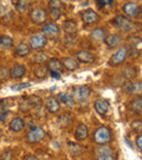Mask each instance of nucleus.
I'll use <instances>...</instances> for the list:
<instances>
[{
    "instance_id": "obj_1",
    "label": "nucleus",
    "mask_w": 142,
    "mask_h": 160,
    "mask_svg": "<svg viewBox=\"0 0 142 160\" xmlns=\"http://www.w3.org/2000/svg\"><path fill=\"white\" fill-rule=\"evenodd\" d=\"M111 140V131L107 126H100L93 133V142L96 145L105 146Z\"/></svg>"
},
{
    "instance_id": "obj_2",
    "label": "nucleus",
    "mask_w": 142,
    "mask_h": 160,
    "mask_svg": "<svg viewBox=\"0 0 142 160\" xmlns=\"http://www.w3.org/2000/svg\"><path fill=\"white\" fill-rule=\"evenodd\" d=\"M111 23L122 32H132L137 30V24L131 19L127 18L125 16H116L113 19Z\"/></svg>"
},
{
    "instance_id": "obj_3",
    "label": "nucleus",
    "mask_w": 142,
    "mask_h": 160,
    "mask_svg": "<svg viewBox=\"0 0 142 160\" xmlns=\"http://www.w3.org/2000/svg\"><path fill=\"white\" fill-rule=\"evenodd\" d=\"M128 47L127 46H121L115 54H113L111 58L108 60V65L111 67H117L122 65L126 62L127 57H128Z\"/></svg>"
},
{
    "instance_id": "obj_4",
    "label": "nucleus",
    "mask_w": 142,
    "mask_h": 160,
    "mask_svg": "<svg viewBox=\"0 0 142 160\" xmlns=\"http://www.w3.org/2000/svg\"><path fill=\"white\" fill-rule=\"evenodd\" d=\"M30 18H31V21L35 24L42 25L45 24L48 20V13L47 11L44 9V8H34V9L31 10L30 12Z\"/></svg>"
},
{
    "instance_id": "obj_5",
    "label": "nucleus",
    "mask_w": 142,
    "mask_h": 160,
    "mask_svg": "<svg viewBox=\"0 0 142 160\" xmlns=\"http://www.w3.org/2000/svg\"><path fill=\"white\" fill-rule=\"evenodd\" d=\"M45 136H46V133H45L44 128L34 127L26 134V140L30 144H37V142H42L44 139Z\"/></svg>"
},
{
    "instance_id": "obj_6",
    "label": "nucleus",
    "mask_w": 142,
    "mask_h": 160,
    "mask_svg": "<svg viewBox=\"0 0 142 160\" xmlns=\"http://www.w3.org/2000/svg\"><path fill=\"white\" fill-rule=\"evenodd\" d=\"M122 11L129 18L137 19L141 16V6L135 2H127L122 6Z\"/></svg>"
},
{
    "instance_id": "obj_7",
    "label": "nucleus",
    "mask_w": 142,
    "mask_h": 160,
    "mask_svg": "<svg viewBox=\"0 0 142 160\" xmlns=\"http://www.w3.org/2000/svg\"><path fill=\"white\" fill-rule=\"evenodd\" d=\"M29 45L31 47V49H34V51L42 49L47 45V38L44 34H34L30 38Z\"/></svg>"
},
{
    "instance_id": "obj_8",
    "label": "nucleus",
    "mask_w": 142,
    "mask_h": 160,
    "mask_svg": "<svg viewBox=\"0 0 142 160\" xmlns=\"http://www.w3.org/2000/svg\"><path fill=\"white\" fill-rule=\"evenodd\" d=\"M48 8L50 11V16L55 20H58L61 16V11L64 9V2L61 0H50L48 2Z\"/></svg>"
},
{
    "instance_id": "obj_9",
    "label": "nucleus",
    "mask_w": 142,
    "mask_h": 160,
    "mask_svg": "<svg viewBox=\"0 0 142 160\" xmlns=\"http://www.w3.org/2000/svg\"><path fill=\"white\" fill-rule=\"evenodd\" d=\"M81 19L85 24H94L100 21V14L93 9H87L81 13Z\"/></svg>"
},
{
    "instance_id": "obj_10",
    "label": "nucleus",
    "mask_w": 142,
    "mask_h": 160,
    "mask_svg": "<svg viewBox=\"0 0 142 160\" xmlns=\"http://www.w3.org/2000/svg\"><path fill=\"white\" fill-rule=\"evenodd\" d=\"M42 31L44 35L55 38V36L59 35L60 32H61V29H60V27L58 24H56V23H54V22H50V23H45Z\"/></svg>"
},
{
    "instance_id": "obj_11",
    "label": "nucleus",
    "mask_w": 142,
    "mask_h": 160,
    "mask_svg": "<svg viewBox=\"0 0 142 160\" xmlns=\"http://www.w3.org/2000/svg\"><path fill=\"white\" fill-rule=\"evenodd\" d=\"M77 60L79 62H82V64H92V62H95V56L94 54H92L89 51H84V49H81L76 53Z\"/></svg>"
},
{
    "instance_id": "obj_12",
    "label": "nucleus",
    "mask_w": 142,
    "mask_h": 160,
    "mask_svg": "<svg viewBox=\"0 0 142 160\" xmlns=\"http://www.w3.org/2000/svg\"><path fill=\"white\" fill-rule=\"evenodd\" d=\"M91 94V88L89 86H80L73 90V99H78L80 101L87 100Z\"/></svg>"
},
{
    "instance_id": "obj_13",
    "label": "nucleus",
    "mask_w": 142,
    "mask_h": 160,
    "mask_svg": "<svg viewBox=\"0 0 142 160\" xmlns=\"http://www.w3.org/2000/svg\"><path fill=\"white\" fill-rule=\"evenodd\" d=\"M109 107H111V104L106 99H97L94 102V109H95L96 113L102 116L105 115L109 111Z\"/></svg>"
},
{
    "instance_id": "obj_14",
    "label": "nucleus",
    "mask_w": 142,
    "mask_h": 160,
    "mask_svg": "<svg viewBox=\"0 0 142 160\" xmlns=\"http://www.w3.org/2000/svg\"><path fill=\"white\" fill-rule=\"evenodd\" d=\"M104 43L108 48H116L120 45L121 43L122 38L119 34H109V35H106L105 36L104 40Z\"/></svg>"
},
{
    "instance_id": "obj_15",
    "label": "nucleus",
    "mask_w": 142,
    "mask_h": 160,
    "mask_svg": "<svg viewBox=\"0 0 142 160\" xmlns=\"http://www.w3.org/2000/svg\"><path fill=\"white\" fill-rule=\"evenodd\" d=\"M46 68L50 71H56V72H64V68L62 66V62L58 58H50L46 62Z\"/></svg>"
},
{
    "instance_id": "obj_16",
    "label": "nucleus",
    "mask_w": 142,
    "mask_h": 160,
    "mask_svg": "<svg viewBox=\"0 0 142 160\" xmlns=\"http://www.w3.org/2000/svg\"><path fill=\"white\" fill-rule=\"evenodd\" d=\"M25 127V122L22 118H14L10 121L9 123V129L14 133H20L24 129Z\"/></svg>"
},
{
    "instance_id": "obj_17",
    "label": "nucleus",
    "mask_w": 142,
    "mask_h": 160,
    "mask_svg": "<svg viewBox=\"0 0 142 160\" xmlns=\"http://www.w3.org/2000/svg\"><path fill=\"white\" fill-rule=\"evenodd\" d=\"M25 73H26V68L24 65H16L9 71V76L12 79H21L24 77Z\"/></svg>"
},
{
    "instance_id": "obj_18",
    "label": "nucleus",
    "mask_w": 142,
    "mask_h": 160,
    "mask_svg": "<svg viewBox=\"0 0 142 160\" xmlns=\"http://www.w3.org/2000/svg\"><path fill=\"white\" fill-rule=\"evenodd\" d=\"M74 136L78 140H85L89 137V127L83 123L79 124L74 132Z\"/></svg>"
},
{
    "instance_id": "obj_19",
    "label": "nucleus",
    "mask_w": 142,
    "mask_h": 160,
    "mask_svg": "<svg viewBox=\"0 0 142 160\" xmlns=\"http://www.w3.org/2000/svg\"><path fill=\"white\" fill-rule=\"evenodd\" d=\"M61 28L67 34H76L78 31V23L72 19H68V20L64 21Z\"/></svg>"
},
{
    "instance_id": "obj_20",
    "label": "nucleus",
    "mask_w": 142,
    "mask_h": 160,
    "mask_svg": "<svg viewBox=\"0 0 142 160\" xmlns=\"http://www.w3.org/2000/svg\"><path fill=\"white\" fill-rule=\"evenodd\" d=\"M45 107H46L47 111H48L49 113L55 114V113H57V112H59V110H60V102H59V100H58V99L50 97V98L47 99Z\"/></svg>"
},
{
    "instance_id": "obj_21",
    "label": "nucleus",
    "mask_w": 142,
    "mask_h": 160,
    "mask_svg": "<svg viewBox=\"0 0 142 160\" xmlns=\"http://www.w3.org/2000/svg\"><path fill=\"white\" fill-rule=\"evenodd\" d=\"M61 62L64 68L68 71H74L79 68V62L72 57H64Z\"/></svg>"
},
{
    "instance_id": "obj_22",
    "label": "nucleus",
    "mask_w": 142,
    "mask_h": 160,
    "mask_svg": "<svg viewBox=\"0 0 142 160\" xmlns=\"http://www.w3.org/2000/svg\"><path fill=\"white\" fill-rule=\"evenodd\" d=\"M30 53H31V47L26 43H20L14 51V54L18 57H26V56L30 55Z\"/></svg>"
},
{
    "instance_id": "obj_23",
    "label": "nucleus",
    "mask_w": 142,
    "mask_h": 160,
    "mask_svg": "<svg viewBox=\"0 0 142 160\" xmlns=\"http://www.w3.org/2000/svg\"><path fill=\"white\" fill-rule=\"evenodd\" d=\"M106 36V30L104 28H95L94 30H92L90 33V38L91 40L95 41V42H100L103 41Z\"/></svg>"
},
{
    "instance_id": "obj_24",
    "label": "nucleus",
    "mask_w": 142,
    "mask_h": 160,
    "mask_svg": "<svg viewBox=\"0 0 142 160\" xmlns=\"http://www.w3.org/2000/svg\"><path fill=\"white\" fill-rule=\"evenodd\" d=\"M138 69L133 66H126L121 71V75L125 79H128V80H132L135 79L138 77Z\"/></svg>"
},
{
    "instance_id": "obj_25",
    "label": "nucleus",
    "mask_w": 142,
    "mask_h": 160,
    "mask_svg": "<svg viewBox=\"0 0 142 160\" xmlns=\"http://www.w3.org/2000/svg\"><path fill=\"white\" fill-rule=\"evenodd\" d=\"M58 98H59V101H61L64 104H66L67 107L70 108V109H72V108L74 107V104H76L74 99L72 98L70 94L66 93V92H60V93L58 94Z\"/></svg>"
},
{
    "instance_id": "obj_26",
    "label": "nucleus",
    "mask_w": 142,
    "mask_h": 160,
    "mask_svg": "<svg viewBox=\"0 0 142 160\" xmlns=\"http://www.w3.org/2000/svg\"><path fill=\"white\" fill-rule=\"evenodd\" d=\"M142 82L141 81H135V82H129V85L126 87V92L130 94H138L141 93Z\"/></svg>"
},
{
    "instance_id": "obj_27",
    "label": "nucleus",
    "mask_w": 142,
    "mask_h": 160,
    "mask_svg": "<svg viewBox=\"0 0 142 160\" xmlns=\"http://www.w3.org/2000/svg\"><path fill=\"white\" fill-rule=\"evenodd\" d=\"M14 45L13 38L9 35H0V47L3 49H10Z\"/></svg>"
},
{
    "instance_id": "obj_28",
    "label": "nucleus",
    "mask_w": 142,
    "mask_h": 160,
    "mask_svg": "<svg viewBox=\"0 0 142 160\" xmlns=\"http://www.w3.org/2000/svg\"><path fill=\"white\" fill-rule=\"evenodd\" d=\"M67 146H68V150L70 151V153L73 156H80L83 151L82 147L74 142H70V140H69V142H67Z\"/></svg>"
},
{
    "instance_id": "obj_29",
    "label": "nucleus",
    "mask_w": 142,
    "mask_h": 160,
    "mask_svg": "<svg viewBox=\"0 0 142 160\" xmlns=\"http://www.w3.org/2000/svg\"><path fill=\"white\" fill-rule=\"evenodd\" d=\"M130 110L133 112L135 114H140L142 110V99L140 98H135L133 99L130 102Z\"/></svg>"
},
{
    "instance_id": "obj_30",
    "label": "nucleus",
    "mask_w": 142,
    "mask_h": 160,
    "mask_svg": "<svg viewBox=\"0 0 142 160\" xmlns=\"http://www.w3.org/2000/svg\"><path fill=\"white\" fill-rule=\"evenodd\" d=\"M29 1L27 0H17L14 2V8L16 10L19 12V13H22V12H25L27 9H29Z\"/></svg>"
},
{
    "instance_id": "obj_31",
    "label": "nucleus",
    "mask_w": 142,
    "mask_h": 160,
    "mask_svg": "<svg viewBox=\"0 0 142 160\" xmlns=\"http://www.w3.org/2000/svg\"><path fill=\"white\" fill-rule=\"evenodd\" d=\"M72 118L70 116V114H62L58 118V125H60L61 127H67L70 126L72 123Z\"/></svg>"
},
{
    "instance_id": "obj_32",
    "label": "nucleus",
    "mask_w": 142,
    "mask_h": 160,
    "mask_svg": "<svg viewBox=\"0 0 142 160\" xmlns=\"http://www.w3.org/2000/svg\"><path fill=\"white\" fill-rule=\"evenodd\" d=\"M47 70H48V69L45 66L38 65L37 67L34 68V75H35L38 79H45V78L47 77Z\"/></svg>"
},
{
    "instance_id": "obj_33",
    "label": "nucleus",
    "mask_w": 142,
    "mask_h": 160,
    "mask_svg": "<svg viewBox=\"0 0 142 160\" xmlns=\"http://www.w3.org/2000/svg\"><path fill=\"white\" fill-rule=\"evenodd\" d=\"M33 60L35 64H38V65H42L43 62H46L48 60V57L45 53H37L33 56Z\"/></svg>"
},
{
    "instance_id": "obj_34",
    "label": "nucleus",
    "mask_w": 142,
    "mask_h": 160,
    "mask_svg": "<svg viewBox=\"0 0 142 160\" xmlns=\"http://www.w3.org/2000/svg\"><path fill=\"white\" fill-rule=\"evenodd\" d=\"M5 107L6 105H1V102H0V121L1 122H5L7 120L8 115H9V111Z\"/></svg>"
},
{
    "instance_id": "obj_35",
    "label": "nucleus",
    "mask_w": 142,
    "mask_h": 160,
    "mask_svg": "<svg viewBox=\"0 0 142 160\" xmlns=\"http://www.w3.org/2000/svg\"><path fill=\"white\" fill-rule=\"evenodd\" d=\"M29 87H31V83L30 82H21L11 86V90L12 91H20V90L25 89V88H29Z\"/></svg>"
},
{
    "instance_id": "obj_36",
    "label": "nucleus",
    "mask_w": 142,
    "mask_h": 160,
    "mask_svg": "<svg viewBox=\"0 0 142 160\" xmlns=\"http://www.w3.org/2000/svg\"><path fill=\"white\" fill-rule=\"evenodd\" d=\"M131 128L133 129V131L135 132V133H140L141 132V128H142V122L141 120H135L133 121L132 123H131Z\"/></svg>"
},
{
    "instance_id": "obj_37",
    "label": "nucleus",
    "mask_w": 142,
    "mask_h": 160,
    "mask_svg": "<svg viewBox=\"0 0 142 160\" xmlns=\"http://www.w3.org/2000/svg\"><path fill=\"white\" fill-rule=\"evenodd\" d=\"M97 152L100 156H109L111 152V149L107 148V147H102V148L97 149Z\"/></svg>"
},
{
    "instance_id": "obj_38",
    "label": "nucleus",
    "mask_w": 142,
    "mask_h": 160,
    "mask_svg": "<svg viewBox=\"0 0 142 160\" xmlns=\"http://www.w3.org/2000/svg\"><path fill=\"white\" fill-rule=\"evenodd\" d=\"M12 159V153L10 150H5L0 157V160H11Z\"/></svg>"
},
{
    "instance_id": "obj_39",
    "label": "nucleus",
    "mask_w": 142,
    "mask_h": 160,
    "mask_svg": "<svg viewBox=\"0 0 142 160\" xmlns=\"http://www.w3.org/2000/svg\"><path fill=\"white\" fill-rule=\"evenodd\" d=\"M135 145H137L139 151H141L142 150V135L141 134H139V135L135 137Z\"/></svg>"
},
{
    "instance_id": "obj_40",
    "label": "nucleus",
    "mask_w": 142,
    "mask_h": 160,
    "mask_svg": "<svg viewBox=\"0 0 142 160\" xmlns=\"http://www.w3.org/2000/svg\"><path fill=\"white\" fill-rule=\"evenodd\" d=\"M96 160H115V159L109 155V156H100Z\"/></svg>"
},
{
    "instance_id": "obj_41",
    "label": "nucleus",
    "mask_w": 142,
    "mask_h": 160,
    "mask_svg": "<svg viewBox=\"0 0 142 160\" xmlns=\"http://www.w3.org/2000/svg\"><path fill=\"white\" fill-rule=\"evenodd\" d=\"M50 76L53 78H55V79H57V80H60V78H61L60 73L59 72H56V71H50Z\"/></svg>"
},
{
    "instance_id": "obj_42",
    "label": "nucleus",
    "mask_w": 142,
    "mask_h": 160,
    "mask_svg": "<svg viewBox=\"0 0 142 160\" xmlns=\"http://www.w3.org/2000/svg\"><path fill=\"white\" fill-rule=\"evenodd\" d=\"M105 5H106L105 0H97V6L100 9H103V8L105 7Z\"/></svg>"
},
{
    "instance_id": "obj_43",
    "label": "nucleus",
    "mask_w": 142,
    "mask_h": 160,
    "mask_svg": "<svg viewBox=\"0 0 142 160\" xmlns=\"http://www.w3.org/2000/svg\"><path fill=\"white\" fill-rule=\"evenodd\" d=\"M24 160H38V158L34 155H27L26 157L24 158Z\"/></svg>"
},
{
    "instance_id": "obj_44",
    "label": "nucleus",
    "mask_w": 142,
    "mask_h": 160,
    "mask_svg": "<svg viewBox=\"0 0 142 160\" xmlns=\"http://www.w3.org/2000/svg\"><path fill=\"white\" fill-rule=\"evenodd\" d=\"M125 140H126V144L128 145L129 147H132V146H131V144H130V140H128V138L126 137V138H125Z\"/></svg>"
},
{
    "instance_id": "obj_45",
    "label": "nucleus",
    "mask_w": 142,
    "mask_h": 160,
    "mask_svg": "<svg viewBox=\"0 0 142 160\" xmlns=\"http://www.w3.org/2000/svg\"><path fill=\"white\" fill-rule=\"evenodd\" d=\"M105 2L108 3L109 6H111V5H113V3H114V0H107V1H105Z\"/></svg>"
},
{
    "instance_id": "obj_46",
    "label": "nucleus",
    "mask_w": 142,
    "mask_h": 160,
    "mask_svg": "<svg viewBox=\"0 0 142 160\" xmlns=\"http://www.w3.org/2000/svg\"><path fill=\"white\" fill-rule=\"evenodd\" d=\"M62 1H71V0H62Z\"/></svg>"
}]
</instances>
